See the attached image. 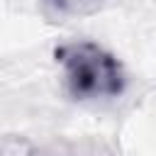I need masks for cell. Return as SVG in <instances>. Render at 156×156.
<instances>
[{
    "mask_svg": "<svg viewBox=\"0 0 156 156\" xmlns=\"http://www.w3.org/2000/svg\"><path fill=\"white\" fill-rule=\"evenodd\" d=\"M66 93L78 102L115 100L127 88L122 61L102 44L90 39H68L54 49Z\"/></svg>",
    "mask_w": 156,
    "mask_h": 156,
    "instance_id": "cell-1",
    "label": "cell"
},
{
    "mask_svg": "<svg viewBox=\"0 0 156 156\" xmlns=\"http://www.w3.org/2000/svg\"><path fill=\"white\" fill-rule=\"evenodd\" d=\"M41 5L61 20H76V17H88L95 15L105 0H41Z\"/></svg>",
    "mask_w": 156,
    "mask_h": 156,
    "instance_id": "cell-2",
    "label": "cell"
}]
</instances>
